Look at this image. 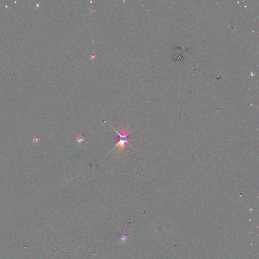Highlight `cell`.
Masks as SVG:
<instances>
[{
    "instance_id": "6da1fadb",
    "label": "cell",
    "mask_w": 259,
    "mask_h": 259,
    "mask_svg": "<svg viewBox=\"0 0 259 259\" xmlns=\"http://www.w3.org/2000/svg\"><path fill=\"white\" fill-rule=\"evenodd\" d=\"M112 128H114V130L118 134V136L116 137V139L118 140V142L114 147H116L118 152L122 151L124 150L126 145L131 146L132 147V145L130 144L131 140L129 134L130 132H128L126 128H124L122 129L121 131H120V132L116 130L113 127Z\"/></svg>"
},
{
    "instance_id": "7a4b0ae2",
    "label": "cell",
    "mask_w": 259,
    "mask_h": 259,
    "mask_svg": "<svg viewBox=\"0 0 259 259\" xmlns=\"http://www.w3.org/2000/svg\"><path fill=\"white\" fill-rule=\"evenodd\" d=\"M76 139H77V141L78 143H82L84 141L85 137L83 135H81V134H79V135H77V136L76 137Z\"/></svg>"
}]
</instances>
